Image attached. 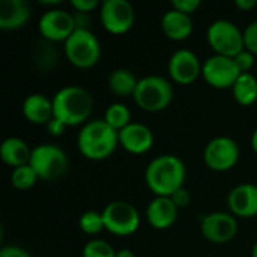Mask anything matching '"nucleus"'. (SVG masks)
<instances>
[{
	"mask_svg": "<svg viewBox=\"0 0 257 257\" xmlns=\"http://www.w3.org/2000/svg\"><path fill=\"white\" fill-rule=\"evenodd\" d=\"M113 130H116L117 133L122 131L125 126H128L133 120H131V110L128 108V105L122 104V102H113L107 107L104 117H102Z\"/></svg>",
	"mask_w": 257,
	"mask_h": 257,
	"instance_id": "393cba45",
	"label": "nucleus"
},
{
	"mask_svg": "<svg viewBox=\"0 0 257 257\" xmlns=\"http://www.w3.org/2000/svg\"><path fill=\"white\" fill-rule=\"evenodd\" d=\"M74 15V23H75V30L80 29V30H90V17L89 14H84V12H72Z\"/></svg>",
	"mask_w": 257,
	"mask_h": 257,
	"instance_id": "c9c22d12",
	"label": "nucleus"
},
{
	"mask_svg": "<svg viewBox=\"0 0 257 257\" xmlns=\"http://www.w3.org/2000/svg\"><path fill=\"white\" fill-rule=\"evenodd\" d=\"M38 175L35 173V170L32 169L30 164H26V166H21V167H17L12 170L11 173V184L17 188V190H21V191H26V190H30L36 181H38Z\"/></svg>",
	"mask_w": 257,
	"mask_h": 257,
	"instance_id": "a878e982",
	"label": "nucleus"
},
{
	"mask_svg": "<svg viewBox=\"0 0 257 257\" xmlns=\"http://www.w3.org/2000/svg\"><path fill=\"white\" fill-rule=\"evenodd\" d=\"M80 154L90 161L110 158L119 146V133L104 119H95L84 123L77 137Z\"/></svg>",
	"mask_w": 257,
	"mask_h": 257,
	"instance_id": "f03ea898",
	"label": "nucleus"
},
{
	"mask_svg": "<svg viewBox=\"0 0 257 257\" xmlns=\"http://www.w3.org/2000/svg\"><path fill=\"white\" fill-rule=\"evenodd\" d=\"M236 66L239 68L241 74H245V72H250L253 69V66L256 65V56L253 53H250L248 50H244L241 51L238 56L233 57Z\"/></svg>",
	"mask_w": 257,
	"mask_h": 257,
	"instance_id": "c756f323",
	"label": "nucleus"
},
{
	"mask_svg": "<svg viewBox=\"0 0 257 257\" xmlns=\"http://www.w3.org/2000/svg\"><path fill=\"white\" fill-rule=\"evenodd\" d=\"M38 29L42 39L50 41L53 44L65 42L75 32L74 15L60 8L48 9L41 15Z\"/></svg>",
	"mask_w": 257,
	"mask_h": 257,
	"instance_id": "f8f14e48",
	"label": "nucleus"
},
{
	"mask_svg": "<svg viewBox=\"0 0 257 257\" xmlns=\"http://www.w3.org/2000/svg\"><path fill=\"white\" fill-rule=\"evenodd\" d=\"M161 29L164 35L172 41H185L194 30L191 15L182 14L176 9H169L161 18Z\"/></svg>",
	"mask_w": 257,
	"mask_h": 257,
	"instance_id": "6ab92c4d",
	"label": "nucleus"
},
{
	"mask_svg": "<svg viewBox=\"0 0 257 257\" xmlns=\"http://www.w3.org/2000/svg\"><path fill=\"white\" fill-rule=\"evenodd\" d=\"M62 2L60 0H41V5H45V6H59Z\"/></svg>",
	"mask_w": 257,
	"mask_h": 257,
	"instance_id": "58836bf2",
	"label": "nucleus"
},
{
	"mask_svg": "<svg viewBox=\"0 0 257 257\" xmlns=\"http://www.w3.org/2000/svg\"><path fill=\"white\" fill-rule=\"evenodd\" d=\"M202 66L203 63H200L197 54L187 48H181L175 51L167 63L170 78L182 86L196 81L199 75H202Z\"/></svg>",
	"mask_w": 257,
	"mask_h": 257,
	"instance_id": "4468645a",
	"label": "nucleus"
},
{
	"mask_svg": "<svg viewBox=\"0 0 257 257\" xmlns=\"http://www.w3.org/2000/svg\"><path fill=\"white\" fill-rule=\"evenodd\" d=\"M99 20L108 33L123 35L134 26L136 11L128 0H104L99 6Z\"/></svg>",
	"mask_w": 257,
	"mask_h": 257,
	"instance_id": "9d476101",
	"label": "nucleus"
},
{
	"mask_svg": "<svg viewBox=\"0 0 257 257\" xmlns=\"http://www.w3.org/2000/svg\"><path fill=\"white\" fill-rule=\"evenodd\" d=\"M45 126H47V131H48L53 137H60V136H63L65 131H66V128H68L65 123H62V122L57 120L56 117H53Z\"/></svg>",
	"mask_w": 257,
	"mask_h": 257,
	"instance_id": "f704fd0d",
	"label": "nucleus"
},
{
	"mask_svg": "<svg viewBox=\"0 0 257 257\" xmlns=\"http://www.w3.org/2000/svg\"><path fill=\"white\" fill-rule=\"evenodd\" d=\"M24 117L35 125H47L54 117L53 99L42 93H32L23 102Z\"/></svg>",
	"mask_w": 257,
	"mask_h": 257,
	"instance_id": "aec40b11",
	"label": "nucleus"
},
{
	"mask_svg": "<svg viewBox=\"0 0 257 257\" xmlns=\"http://www.w3.org/2000/svg\"><path fill=\"white\" fill-rule=\"evenodd\" d=\"M251 148H253V151L257 154V128L254 130V133H253V136H251Z\"/></svg>",
	"mask_w": 257,
	"mask_h": 257,
	"instance_id": "ea45409f",
	"label": "nucleus"
},
{
	"mask_svg": "<svg viewBox=\"0 0 257 257\" xmlns=\"http://www.w3.org/2000/svg\"><path fill=\"white\" fill-rule=\"evenodd\" d=\"M241 71L233 57L214 54L208 57L202 66V77L214 89H232Z\"/></svg>",
	"mask_w": 257,
	"mask_h": 257,
	"instance_id": "9b49d317",
	"label": "nucleus"
},
{
	"mask_svg": "<svg viewBox=\"0 0 257 257\" xmlns=\"http://www.w3.org/2000/svg\"><path fill=\"white\" fill-rule=\"evenodd\" d=\"M235 6L244 12H248L251 9L257 8V0H236L235 2Z\"/></svg>",
	"mask_w": 257,
	"mask_h": 257,
	"instance_id": "e433bc0d",
	"label": "nucleus"
},
{
	"mask_svg": "<svg viewBox=\"0 0 257 257\" xmlns=\"http://www.w3.org/2000/svg\"><path fill=\"white\" fill-rule=\"evenodd\" d=\"M32 56H33V62H35L36 68L41 71H51L59 63L57 48L54 47L53 42L45 41V39H39L35 44Z\"/></svg>",
	"mask_w": 257,
	"mask_h": 257,
	"instance_id": "b1692460",
	"label": "nucleus"
},
{
	"mask_svg": "<svg viewBox=\"0 0 257 257\" xmlns=\"http://www.w3.org/2000/svg\"><path fill=\"white\" fill-rule=\"evenodd\" d=\"M241 157V151L238 143L226 136H220L212 139L203 151V161L208 169L212 172H229L232 170Z\"/></svg>",
	"mask_w": 257,
	"mask_h": 257,
	"instance_id": "1a4fd4ad",
	"label": "nucleus"
},
{
	"mask_svg": "<svg viewBox=\"0 0 257 257\" xmlns=\"http://www.w3.org/2000/svg\"><path fill=\"white\" fill-rule=\"evenodd\" d=\"M0 257H32L18 245H6L0 250Z\"/></svg>",
	"mask_w": 257,
	"mask_h": 257,
	"instance_id": "72a5a7b5",
	"label": "nucleus"
},
{
	"mask_svg": "<svg viewBox=\"0 0 257 257\" xmlns=\"http://www.w3.org/2000/svg\"><path fill=\"white\" fill-rule=\"evenodd\" d=\"M32 15V9L26 0H2L0 2V29L5 32L24 27Z\"/></svg>",
	"mask_w": 257,
	"mask_h": 257,
	"instance_id": "a211bd4d",
	"label": "nucleus"
},
{
	"mask_svg": "<svg viewBox=\"0 0 257 257\" xmlns=\"http://www.w3.org/2000/svg\"><path fill=\"white\" fill-rule=\"evenodd\" d=\"M32 169L42 181H54L65 175L68 169V157L63 149L53 143H41L32 149Z\"/></svg>",
	"mask_w": 257,
	"mask_h": 257,
	"instance_id": "0eeeda50",
	"label": "nucleus"
},
{
	"mask_svg": "<svg viewBox=\"0 0 257 257\" xmlns=\"http://www.w3.org/2000/svg\"><path fill=\"white\" fill-rule=\"evenodd\" d=\"M53 110L54 117L69 126L84 125L93 110L92 95L80 86H65L54 93Z\"/></svg>",
	"mask_w": 257,
	"mask_h": 257,
	"instance_id": "7ed1b4c3",
	"label": "nucleus"
},
{
	"mask_svg": "<svg viewBox=\"0 0 257 257\" xmlns=\"http://www.w3.org/2000/svg\"><path fill=\"white\" fill-rule=\"evenodd\" d=\"M155 142L154 133L149 126L140 122H131L119 131V145L133 155H142L152 149Z\"/></svg>",
	"mask_w": 257,
	"mask_h": 257,
	"instance_id": "2eb2a0df",
	"label": "nucleus"
},
{
	"mask_svg": "<svg viewBox=\"0 0 257 257\" xmlns=\"http://www.w3.org/2000/svg\"><path fill=\"white\" fill-rule=\"evenodd\" d=\"M200 6H202L200 0H173L172 2V9H176L187 15H193Z\"/></svg>",
	"mask_w": 257,
	"mask_h": 257,
	"instance_id": "7c9ffc66",
	"label": "nucleus"
},
{
	"mask_svg": "<svg viewBox=\"0 0 257 257\" xmlns=\"http://www.w3.org/2000/svg\"><path fill=\"white\" fill-rule=\"evenodd\" d=\"M116 257H136V254L130 248H122L116 253Z\"/></svg>",
	"mask_w": 257,
	"mask_h": 257,
	"instance_id": "4c0bfd02",
	"label": "nucleus"
},
{
	"mask_svg": "<svg viewBox=\"0 0 257 257\" xmlns=\"http://www.w3.org/2000/svg\"><path fill=\"white\" fill-rule=\"evenodd\" d=\"M229 212L239 218L257 217V185L239 184L227 196Z\"/></svg>",
	"mask_w": 257,
	"mask_h": 257,
	"instance_id": "dca6fc26",
	"label": "nucleus"
},
{
	"mask_svg": "<svg viewBox=\"0 0 257 257\" xmlns=\"http://www.w3.org/2000/svg\"><path fill=\"white\" fill-rule=\"evenodd\" d=\"M133 98L143 111L158 113L170 105L173 99V86L161 75H148L139 80Z\"/></svg>",
	"mask_w": 257,
	"mask_h": 257,
	"instance_id": "20e7f679",
	"label": "nucleus"
},
{
	"mask_svg": "<svg viewBox=\"0 0 257 257\" xmlns=\"http://www.w3.org/2000/svg\"><path fill=\"white\" fill-rule=\"evenodd\" d=\"M78 226H80L81 232L89 236H95V235L101 233L102 230H105L102 212L86 211L84 214H81V217L78 220Z\"/></svg>",
	"mask_w": 257,
	"mask_h": 257,
	"instance_id": "bb28decb",
	"label": "nucleus"
},
{
	"mask_svg": "<svg viewBox=\"0 0 257 257\" xmlns=\"http://www.w3.org/2000/svg\"><path fill=\"white\" fill-rule=\"evenodd\" d=\"M209 47L218 56L235 57L245 50L244 32L232 21L220 18L211 23L206 32Z\"/></svg>",
	"mask_w": 257,
	"mask_h": 257,
	"instance_id": "423d86ee",
	"label": "nucleus"
},
{
	"mask_svg": "<svg viewBox=\"0 0 257 257\" xmlns=\"http://www.w3.org/2000/svg\"><path fill=\"white\" fill-rule=\"evenodd\" d=\"M244 45L245 50L257 56V20L251 21L244 30Z\"/></svg>",
	"mask_w": 257,
	"mask_h": 257,
	"instance_id": "c85d7f7f",
	"label": "nucleus"
},
{
	"mask_svg": "<svg viewBox=\"0 0 257 257\" xmlns=\"http://www.w3.org/2000/svg\"><path fill=\"white\" fill-rule=\"evenodd\" d=\"M200 232L211 244H227L238 233L236 217L224 211L206 214L200 220Z\"/></svg>",
	"mask_w": 257,
	"mask_h": 257,
	"instance_id": "ddd939ff",
	"label": "nucleus"
},
{
	"mask_svg": "<svg viewBox=\"0 0 257 257\" xmlns=\"http://www.w3.org/2000/svg\"><path fill=\"white\" fill-rule=\"evenodd\" d=\"M233 98L238 104L244 107L257 105V78L251 72L241 74L236 83L232 87Z\"/></svg>",
	"mask_w": 257,
	"mask_h": 257,
	"instance_id": "5701e85b",
	"label": "nucleus"
},
{
	"mask_svg": "<svg viewBox=\"0 0 257 257\" xmlns=\"http://www.w3.org/2000/svg\"><path fill=\"white\" fill-rule=\"evenodd\" d=\"M30 157H32V149L20 137H8L3 140L0 146V158L3 160L5 164L11 166L12 169L29 164Z\"/></svg>",
	"mask_w": 257,
	"mask_h": 257,
	"instance_id": "412c9836",
	"label": "nucleus"
},
{
	"mask_svg": "<svg viewBox=\"0 0 257 257\" xmlns=\"http://www.w3.org/2000/svg\"><path fill=\"white\" fill-rule=\"evenodd\" d=\"M71 6L75 12L90 14L99 6V2L98 0H71Z\"/></svg>",
	"mask_w": 257,
	"mask_h": 257,
	"instance_id": "2f4dec72",
	"label": "nucleus"
},
{
	"mask_svg": "<svg viewBox=\"0 0 257 257\" xmlns=\"http://www.w3.org/2000/svg\"><path fill=\"white\" fill-rule=\"evenodd\" d=\"M179 208L170 197H154L146 208V220L151 227L166 230L175 224Z\"/></svg>",
	"mask_w": 257,
	"mask_h": 257,
	"instance_id": "f3484780",
	"label": "nucleus"
},
{
	"mask_svg": "<svg viewBox=\"0 0 257 257\" xmlns=\"http://www.w3.org/2000/svg\"><path fill=\"white\" fill-rule=\"evenodd\" d=\"M251 257H257V241L256 244L253 245V248H251Z\"/></svg>",
	"mask_w": 257,
	"mask_h": 257,
	"instance_id": "a19ab883",
	"label": "nucleus"
},
{
	"mask_svg": "<svg viewBox=\"0 0 257 257\" xmlns=\"http://www.w3.org/2000/svg\"><path fill=\"white\" fill-rule=\"evenodd\" d=\"M139 84V78L133 74V71L126 68H117L113 69L108 75V87L110 90L122 98L133 96L136 92V87Z\"/></svg>",
	"mask_w": 257,
	"mask_h": 257,
	"instance_id": "4be33fe9",
	"label": "nucleus"
},
{
	"mask_svg": "<svg viewBox=\"0 0 257 257\" xmlns=\"http://www.w3.org/2000/svg\"><path fill=\"white\" fill-rule=\"evenodd\" d=\"M116 250L102 239H92L83 247V257H116Z\"/></svg>",
	"mask_w": 257,
	"mask_h": 257,
	"instance_id": "cd10ccee",
	"label": "nucleus"
},
{
	"mask_svg": "<svg viewBox=\"0 0 257 257\" xmlns=\"http://www.w3.org/2000/svg\"><path fill=\"white\" fill-rule=\"evenodd\" d=\"M170 199L173 200V203H175L179 209H182V208H187V206L190 205V202H191V193H190L185 187H182V188H179L175 194H172Z\"/></svg>",
	"mask_w": 257,
	"mask_h": 257,
	"instance_id": "473e14b6",
	"label": "nucleus"
},
{
	"mask_svg": "<svg viewBox=\"0 0 257 257\" xmlns=\"http://www.w3.org/2000/svg\"><path fill=\"white\" fill-rule=\"evenodd\" d=\"M105 230L114 236H130L140 227V214L137 208L123 200L110 202L102 209Z\"/></svg>",
	"mask_w": 257,
	"mask_h": 257,
	"instance_id": "6e6552de",
	"label": "nucleus"
},
{
	"mask_svg": "<svg viewBox=\"0 0 257 257\" xmlns=\"http://www.w3.org/2000/svg\"><path fill=\"white\" fill-rule=\"evenodd\" d=\"M63 54L72 66L89 69L101 59V44L90 30L77 29L63 42Z\"/></svg>",
	"mask_w": 257,
	"mask_h": 257,
	"instance_id": "39448f33",
	"label": "nucleus"
},
{
	"mask_svg": "<svg viewBox=\"0 0 257 257\" xmlns=\"http://www.w3.org/2000/svg\"><path fill=\"white\" fill-rule=\"evenodd\" d=\"M185 176L184 161L172 154L154 158L145 170L146 185L155 197H172V194L184 187Z\"/></svg>",
	"mask_w": 257,
	"mask_h": 257,
	"instance_id": "f257e3e1",
	"label": "nucleus"
}]
</instances>
